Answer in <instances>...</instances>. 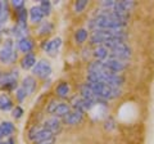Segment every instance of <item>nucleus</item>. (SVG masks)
Wrapping results in <instances>:
<instances>
[{
  "mask_svg": "<svg viewBox=\"0 0 154 144\" xmlns=\"http://www.w3.org/2000/svg\"><path fill=\"white\" fill-rule=\"evenodd\" d=\"M88 81L121 88L125 84V77L121 74L109 71L102 61H94L88 67Z\"/></svg>",
  "mask_w": 154,
  "mask_h": 144,
  "instance_id": "f257e3e1",
  "label": "nucleus"
},
{
  "mask_svg": "<svg viewBox=\"0 0 154 144\" xmlns=\"http://www.w3.org/2000/svg\"><path fill=\"white\" fill-rule=\"evenodd\" d=\"M128 39V33L122 30H96L93 31V35L90 37V44L93 45H105L108 42L122 41L126 42Z\"/></svg>",
  "mask_w": 154,
  "mask_h": 144,
  "instance_id": "f03ea898",
  "label": "nucleus"
},
{
  "mask_svg": "<svg viewBox=\"0 0 154 144\" xmlns=\"http://www.w3.org/2000/svg\"><path fill=\"white\" fill-rule=\"evenodd\" d=\"M126 26H127V22L116 21L107 16H104V14H99V13H96L89 22V27L93 31H96V30H122V28H125Z\"/></svg>",
  "mask_w": 154,
  "mask_h": 144,
  "instance_id": "7ed1b4c3",
  "label": "nucleus"
},
{
  "mask_svg": "<svg viewBox=\"0 0 154 144\" xmlns=\"http://www.w3.org/2000/svg\"><path fill=\"white\" fill-rule=\"evenodd\" d=\"M86 85H88L100 99L104 100V102L105 100L117 99L122 95L121 88H114V86H109V85L100 84V83H91V81H88Z\"/></svg>",
  "mask_w": 154,
  "mask_h": 144,
  "instance_id": "20e7f679",
  "label": "nucleus"
},
{
  "mask_svg": "<svg viewBox=\"0 0 154 144\" xmlns=\"http://www.w3.org/2000/svg\"><path fill=\"white\" fill-rule=\"evenodd\" d=\"M104 46H107L109 49V58L128 62V59L132 57V49L126 42L114 41V42H108V44H105Z\"/></svg>",
  "mask_w": 154,
  "mask_h": 144,
  "instance_id": "39448f33",
  "label": "nucleus"
},
{
  "mask_svg": "<svg viewBox=\"0 0 154 144\" xmlns=\"http://www.w3.org/2000/svg\"><path fill=\"white\" fill-rule=\"evenodd\" d=\"M28 138L36 144H53L55 140V135L53 133L45 130L44 127H37V126H33L30 130Z\"/></svg>",
  "mask_w": 154,
  "mask_h": 144,
  "instance_id": "423d86ee",
  "label": "nucleus"
},
{
  "mask_svg": "<svg viewBox=\"0 0 154 144\" xmlns=\"http://www.w3.org/2000/svg\"><path fill=\"white\" fill-rule=\"evenodd\" d=\"M135 2H128V0H121V2H116V0H104L100 3V8L102 9H112L116 12H122L128 13L135 8Z\"/></svg>",
  "mask_w": 154,
  "mask_h": 144,
  "instance_id": "0eeeda50",
  "label": "nucleus"
},
{
  "mask_svg": "<svg viewBox=\"0 0 154 144\" xmlns=\"http://www.w3.org/2000/svg\"><path fill=\"white\" fill-rule=\"evenodd\" d=\"M48 113L53 114L54 117H66L71 112V107L64 102H55L51 100L50 104L48 105Z\"/></svg>",
  "mask_w": 154,
  "mask_h": 144,
  "instance_id": "6e6552de",
  "label": "nucleus"
},
{
  "mask_svg": "<svg viewBox=\"0 0 154 144\" xmlns=\"http://www.w3.org/2000/svg\"><path fill=\"white\" fill-rule=\"evenodd\" d=\"M17 58V54L14 53L13 48V41L12 40H5L3 46L0 48V62L2 63H12Z\"/></svg>",
  "mask_w": 154,
  "mask_h": 144,
  "instance_id": "1a4fd4ad",
  "label": "nucleus"
},
{
  "mask_svg": "<svg viewBox=\"0 0 154 144\" xmlns=\"http://www.w3.org/2000/svg\"><path fill=\"white\" fill-rule=\"evenodd\" d=\"M32 74L40 79H46V77H49L51 74V66L48 61L41 59V61H38L36 66L32 68Z\"/></svg>",
  "mask_w": 154,
  "mask_h": 144,
  "instance_id": "9d476101",
  "label": "nucleus"
},
{
  "mask_svg": "<svg viewBox=\"0 0 154 144\" xmlns=\"http://www.w3.org/2000/svg\"><path fill=\"white\" fill-rule=\"evenodd\" d=\"M102 62L109 71L116 72V74H119V72L125 71L128 67V62L127 61H119V59H114V58H108V59L102 61Z\"/></svg>",
  "mask_w": 154,
  "mask_h": 144,
  "instance_id": "9b49d317",
  "label": "nucleus"
},
{
  "mask_svg": "<svg viewBox=\"0 0 154 144\" xmlns=\"http://www.w3.org/2000/svg\"><path fill=\"white\" fill-rule=\"evenodd\" d=\"M72 104H73V108L77 109V111H81V112H89L91 108L96 105L95 103L90 102V100L85 99L82 97H75L72 99Z\"/></svg>",
  "mask_w": 154,
  "mask_h": 144,
  "instance_id": "f8f14e48",
  "label": "nucleus"
},
{
  "mask_svg": "<svg viewBox=\"0 0 154 144\" xmlns=\"http://www.w3.org/2000/svg\"><path fill=\"white\" fill-rule=\"evenodd\" d=\"M82 120H84V112L73 109V111H71L66 117H63V122L66 125L75 126V125H79V124L82 122Z\"/></svg>",
  "mask_w": 154,
  "mask_h": 144,
  "instance_id": "ddd939ff",
  "label": "nucleus"
},
{
  "mask_svg": "<svg viewBox=\"0 0 154 144\" xmlns=\"http://www.w3.org/2000/svg\"><path fill=\"white\" fill-rule=\"evenodd\" d=\"M80 94H81V97L85 98V99H88L90 100V102H93L95 104H98V103H104V100L100 99L98 95H96L93 90H91L88 85H86V83L84 85H81V88H80Z\"/></svg>",
  "mask_w": 154,
  "mask_h": 144,
  "instance_id": "4468645a",
  "label": "nucleus"
},
{
  "mask_svg": "<svg viewBox=\"0 0 154 144\" xmlns=\"http://www.w3.org/2000/svg\"><path fill=\"white\" fill-rule=\"evenodd\" d=\"M60 45H62V39H60V37H55V39H53V40L44 41V42H42V45H41V48L46 53L54 55L55 53L58 52V49L60 48Z\"/></svg>",
  "mask_w": 154,
  "mask_h": 144,
  "instance_id": "2eb2a0df",
  "label": "nucleus"
},
{
  "mask_svg": "<svg viewBox=\"0 0 154 144\" xmlns=\"http://www.w3.org/2000/svg\"><path fill=\"white\" fill-rule=\"evenodd\" d=\"M42 127L45 129V130L53 133L55 135L57 133L60 131L62 129V124H60V120L58 117H51V118H48L46 121L44 122V125H42Z\"/></svg>",
  "mask_w": 154,
  "mask_h": 144,
  "instance_id": "dca6fc26",
  "label": "nucleus"
},
{
  "mask_svg": "<svg viewBox=\"0 0 154 144\" xmlns=\"http://www.w3.org/2000/svg\"><path fill=\"white\" fill-rule=\"evenodd\" d=\"M93 55L96 61H105L109 58V49L104 45H99L94 49Z\"/></svg>",
  "mask_w": 154,
  "mask_h": 144,
  "instance_id": "f3484780",
  "label": "nucleus"
},
{
  "mask_svg": "<svg viewBox=\"0 0 154 144\" xmlns=\"http://www.w3.org/2000/svg\"><path fill=\"white\" fill-rule=\"evenodd\" d=\"M36 57L35 54H32V53H28V54H26L25 57L22 58L21 61V67L25 70H30V68H33V67L36 66Z\"/></svg>",
  "mask_w": 154,
  "mask_h": 144,
  "instance_id": "a211bd4d",
  "label": "nucleus"
},
{
  "mask_svg": "<svg viewBox=\"0 0 154 144\" xmlns=\"http://www.w3.org/2000/svg\"><path fill=\"white\" fill-rule=\"evenodd\" d=\"M21 88L25 89V92L28 94H32L35 92L36 89V80L32 77V76H27V77L23 79V83H22V86Z\"/></svg>",
  "mask_w": 154,
  "mask_h": 144,
  "instance_id": "6ab92c4d",
  "label": "nucleus"
},
{
  "mask_svg": "<svg viewBox=\"0 0 154 144\" xmlns=\"http://www.w3.org/2000/svg\"><path fill=\"white\" fill-rule=\"evenodd\" d=\"M33 48V41L30 39V37H23V39H19L18 40V49L28 54Z\"/></svg>",
  "mask_w": 154,
  "mask_h": 144,
  "instance_id": "aec40b11",
  "label": "nucleus"
},
{
  "mask_svg": "<svg viewBox=\"0 0 154 144\" xmlns=\"http://www.w3.org/2000/svg\"><path fill=\"white\" fill-rule=\"evenodd\" d=\"M44 18V13H42L40 7H32L30 9V20L32 23H40Z\"/></svg>",
  "mask_w": 154,
  "mask_h": 144,
  "instance_id": "412c9836",
  "label": "nucleus"
},
{
  "mask_svg": "<svg viewBox=\"0 0 154 144\" xmlns=\"http://www.w3.org/2000/svg\"><path fill=\"white\" fill-rule=\"evenodd\" d=\"M16 130V127H14V125L9 121H4L0 124V139L3 136H8V135H12Z\"/></svg>",
  "mask_w": 154,
  "mask_h": 144,
  "instance_id": "4be33fe9",
  "label": "nucleus"
},
{
  "mask_svg": "<svg viewBox=\"0 0 154 144\" xmlns=\"http://www.w3.org/2000/svg\"><path fill=\"white\" fill-rule=\"evenodd\" d=\"M69 92H71V88H69V84L68 83H60L59 85L57 86L55 89V93H57V97L59 98H67L69 95Z\"/></svg>",
  "mask_w": 154,
  "mask_h": 144,
  "instance_id": "5701e85b",
  "label": "nucleus"
},
{
  "mask_svg": "<svg viewBox=\"0 0 154 144\" xmlns=\"http://www.w3.org/2000/svg\"><path fill=\"white\" fill-rule=\"evenodd\" d=\"M0 109H2V111H5V112L13 109V102L7 94L0 95Z\"/></svg>",
  "mask_w": 154,
  "mask_h": 144,
  "instance_id": "b1692460",
  "label": "nucleus"
},
{
  "mask_svg": "<svg viewBox=\"0 0 154 144\" xmlns=\"http://www.w3.org/2000/svg\"><path fill=\"white\" fill-rule=\"evenodd\" d=\"M88 37H89V32L86 28H79L75 33V40L77 44H84L88 40Z\"/></svg>",
  "mask_w": 154,
  "mask_h": 144,
  "instance_id": "393cba45",
  "label": "nucleus"
},
{
  "mask_svg": "<svg viewBox=\"0 0 154 144\" xmlns=\"http://www.w3.org/2000/svg\"><path fill=\"white\" fill-rule=\"evenodd\" d=\"M27 31L28 28L27 26H21V25H16L13 27V35L19 37V39H23V37H27Z\"/></svg>",
  "mask_w": 154,
  "mask_h": 144,
  "instance_id": "a878e982",
  "label": "nucleus"
},
{
  "mask_svg": "<svg viewBox=\"0 0 154 144\" xmlns=\"http://www.w3.org/2000/svg\"><path fill=\"white\" fill-rule=\"evenodd\" d=\"M53 28H54V26H53V23L50 22H42V25L40 26V28H38V35L40 36H45V35H49L50 32H53Z\"/></svg>",
  "mask_w": 154,
  "mask_h": 144,
  "instance_id": "bb28decb",
  "label": "nucleus"
},
{
  "mask_svg": "<svg viewBox=\"0 0 154 144\" xmlns=\"http://www.w3.org/2000/svg\"><path fill=\"white\" fill-rule=\"evenodd\" d=\"M17 20L18 23L17 25H21V26H27L26 22H27V9L26 8H22L17 12Z\"/></svg>",
  "mask_w": 154,
  "mask_h": 144,
  "instance_id": "cd10ccee",
  "label": "nucleus"
},
{
  "mask_svg": "<svg viewBox=\"0 0 154 144\" xmlns=\"http://www.w3.org/2000/svg\"><path fill=\"white\" fill-rule=\"evenodd\" d=\"M9 16V9H8V4L5 2H3V9H2V14H0V27L7 22Z\"/></svg>",
  "mask_w": 154,
  "mask_h": 144,
  "instance_id": "c85d7f7f",
  "label": "nucleus"
},
{
  "mask_svg": "<svg viewBox=\"0 0 154 144\" xmlns=\"http://www.w3.org/2000/svg\"><path fill=\"white\" fill-rule=\"evenodd\" d=\"M38 7L41 8L44 16H49V14H50V11H51V3L50 2H48V0H42Z\"/></svg>",
  "mask_w": 154,
  "mask_h": 144,
  "instance_id": "c756f323",
  "label": "nucleus"
},
{
  "mask_svg": "<svg viewBox=\"0 0 154 144\" xmlns=\"http://www.w3.org/2000/svg\"><path fill=\"white\" fill-rule=\"evenodd\" d=\"M88 4H89L88 0H79V2H76L75 3V11H76V13L84 12V9L88 7Z\"/></svg>",
  "mask_w": 154,
  "mask_h": 144,
  "instance_id": "7c9ffc66",
  "label": "nucleus"
},
{
  "mask_svg": "<svg viewBox=\"0 0 154 144\" xmlns=\"http://www.w3.org/2000/svg\"><path fill=\"white\" fill-rule=\"evenodd\" d=\"M16 95H17V99L19 100V102H22V100L27 97V93L25 92V89H23V88H19V89L17 90Z\"/></svg>",
  "mask_w": 154,
  "mask_h": 144,
  "instance_id": "2f4dec72",
  "label": "nucleus"
},
{
  "mask_svg": "<svg viewBox=\"0 0 154 144\" xmlns=\"http://www.w3.org/2000/svg\"><path fill=\"white\" fill-rule=\"evenodd\" d=\"M13 117L14 118H21L22 117V114H23V109L19 107V105H17L16 108H13Z\"/></svg>",
  "mask_w": 154,
  "mask_h": 144,
  "instance_id": "473e14b6",
  "label": "nucleus"
},
{
  "mask_svg": "<svg viewBox=\"0 0 154 144\" xmlns=\"http://www.w3.org/2000/svg\"><path fill=\"white\" fill-rule=\"evenodd\" d=\"M12 5L17 9V11H19V9L25 8V2L23 0H13L12 2Z\"/></svg>",
  "mask_w": 154,
  "mask_h": 144,
  "instance_id": "72a5a7b5",
  "label": "nucleus"
},
{
  "mask_svg": "<svg viewBox=\"0 0 154 144\" xmlns=\"http://www.w3.org/2000/svg\"><path fill=\"white\" fill-rule=\"evenodd\" d=\"M7 143H8V144H16V143H14V139H13V138H9L8 140H7Z\"/></svg>",
  "mask_w": 154,
  "mask_h": 144,
  "instance_id": "f704fd0d",
  "label": "nucleus"
},
{
  "mask_svg": "<svg viewBox=\"0 0 154 144\" xmlns=\"http://www.w3.org/2000/svg\"><path fill=\"white\" fill-rule=\"evenodd\" d=\"M2 9H3V2H0V14H2Z\"/></svg>",
  "mask_w": 154,
  "mask_h": 144,
  "instance_id": "c9c22d12",
  "label": "nucleus"
},
{
  "mask_svg": "<svg viewBox=\"0 0 154 144\" xmlns=\"http://www.w3.org/2000/svg\"><path fill=\"white\" fill-rule=\"evenodd\" d=\"M0 144H8L7 142H0Z\"/></svg>",
  "mask_w": 154,
  "mask_h": 144,
  "instance_id": "e433bc0d",
  "label": "nucleus"
}]
</instances>
